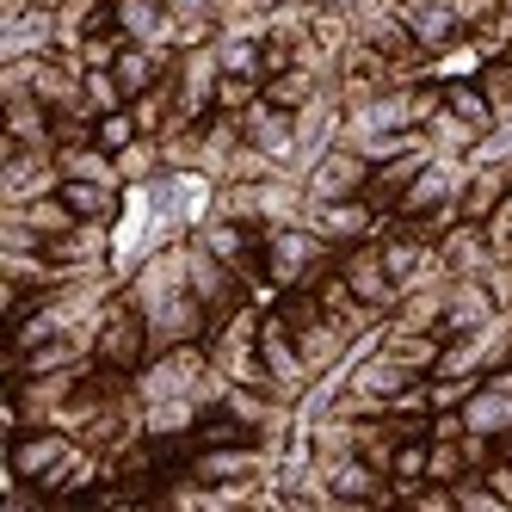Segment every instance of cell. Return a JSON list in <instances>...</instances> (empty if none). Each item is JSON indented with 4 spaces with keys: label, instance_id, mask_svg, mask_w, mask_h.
<instances>
[{
    "label": "cell",
    "instance_id": "35",
    "mask_svg": "<svg viewBox=\"0 0 512 512\" xmlns=\"http://www.w3.org/2000/svg\"><path fill=\"white\" fill-rule=\"evenodd\" d=\"M488 247H494V260H512V192L494 204V216H488Z\"/></svg>",
    "mask_w": 512,
    "mask_h": 512
},
{
    "label": "cell",
    "instance_id": "3",
    "mask_svg": "<svg viewBox=\"0 0 512 512\" xmlns=\"http://www.w3.org/2000/svg\"><path fill=\"white\" fill-rule=\"evenodd\" d=\"M340 247L321 241L309 223H278L266 229V278L272 290H297V284H321L327 272H334Z\"/></svg>",
    "mask_w": 512,
    "mask_h": 512
},
{
    "label": "cell",
    "instance_id": "19",
    "mask_svg": "<svg viewBox=\"0 0 512 512\" xmlns=\"http://www.w3.org/2000/svg\"><path fill=\"white\" fill-rule=\"evenodd\" d=\"M130 44H173V7L167 0H112Z\"/></svg>",
    "mask_w": 512,
    "mask_h": 512
},
{
    "label": "cell",
    "instance_id": "13",
    "mask_svg": "<svg viewBox=\"0 0 512 512\" xmlns=\"http://www.w3.org/2000/svg\"><path fill=\"white\" fill-rule=\"evenodd\" d=\"M321 482H327V494H334V506H389V500H395L389 475H383L371 457H358V451L340 457V463H327Z\"/></svg>",
    "mask_w": 512,
    "mask_h": 512
},
{
    "label": "cell",
    "instance_id": "4",
    "mask_svg": "<svg viewBox=\"0 0 512 512\" xmlns=\"http://www.w3.org/2000/svg\"><path fill=\"white\" fill-rule=\"evenodd\" d=\"M93 358H99V364H112V371H130V377L155 358L149 315L130 303V290H124V284L112 290V297H105V315H99V327H93Z\"/></svg>",
    "mask_w": 512,
    "mask_h": 512
},
{
    "label": "cell",
    "instance_id": "22",
    "mask_svg": "<svg viewBox=\"0 0 512 512\" xmlns=\"http://www.w3.org/2000/svg\"><path fill=\"white\" fill-rule=\"evenodd\" d=\"M327 81H334L327 68L297 62V68H284V75H272V81H266V99H272V105H284V112H303V105H309Z\"/></svg>",
    "mask_w": 512,
    "mask_h": 512
},
{
    "label": "cell",
    "instance_id": "34",
    "mask_svg": "<svg viewBox=\"0 0 512 512\" xmlns=\"http://www.w3.org/2000/svg\"><path fill=\"white\" fill-rule=\"evenodd\" d=\"M457 506H469V512H506V500L488 488V475L475 469V475H463L457 482Z\"/></svg>",
    "mask_w": 512,
    "mask_h": 512
},
{
    "label": "cell",
    "instance_id": "9",
    "mask_svg": "<svg viewBox=\"0 0 512 512\" xmlns=\"http://www.w3.org/2000/svg\"><path fill=\"white\" fill-rule=\"evenodd\" d=\"M241 136L260 149L266 161H278L284 173H303V149H297V112H284V105H272L266 93L241 112Z\"/></svg>",
    "mask_w": 512,
    "mask_h": 512
},
{
    "label": "cell",
    "instance_id": "29",
    "mask_svg": "<svg viewBox=\"0 0 512 512\" xmlns=\"http://www.w3.org/2000/svg\"><path fill=\"white\" fill-rule=\"evenodd\" d=\"M463 475H475V469H469V457H463V438H432L426 482H445V488H457Z\"/></svg>",
    "mask_w": 512,
    "mask_h": 512
},
{
    "label": "cell",
    "instance_id": "24",
    "mask_svg": "<svg viewBox=\"0 0 512 512\" xmlns=\"http://www.w3.org/2000/svg\"><path fill=\"white\" fill-rule=\"evenodd\" d=\"M426 142H432V155H482V142H488V136L475 130V124H463L451 105H438L432 124H426Z\"/></svg>",
    "mask_w": 512,
    "mask_h": 512
},
{
    "label": "cell",
    "instance_id": "31",
    "mask_svg": "<svg viewBox=\"0 0 512 512\" xmlns=\"http://www.w3.org/2000/svg\"><path fill=\"white\" fill-rule=\"evenodd\" d=\"M136 136H142V124H136V112H130V105H124V112H99V130H93V142H99V149L124 155Z\"/></svg>",
    "mask_w": 512,
    "mask_h": 512
},
{
    "label": "cell",
    "instance_id": "30",
    "mask_svg": "<svg viewBox=\"0 0 512 512\" xmlns=\"http://www.w3.org/2000/svg\"><path fill=\"white\" fill-rule=\"evenodd\" d=\"M99 118L87 112V105H75V112H50V142L56 149H81V142H93Z\"/></svg>",
    "mask_w": 512,
    "mask_h": 512
},
{
    "label": "cell",
    "instance_id": "16",
    "mask_svg": "<svg viewBox=\"0 0 512 512\" xmlns=\"http://www.w3.org/2000/svg\"><path fill=\"white\" fill-rule=\"evenodd\" d=\"M50 50H62V13L56 7H25L13 19H0V62L50 56Z\"/></svg>",
    "mask_w": 512,
    "mask_h": 512
},
{
    "label": "cell",
    "instance_id": "26",
    "mask_svg": "<svg viewBox=\"0 0 512 512\" xmlns=\"http://www.w3.org/2000/svg\"><path fill=\"white\" fill-rule=\"evenodd\" d=\"M118 173H124V186H149V179L167 173V155H161V136H136L130 149L118 155Z\"/></svg>",
    "mask_w": 512,
    "mask_h": 512
},
{
    "label": "cell",
    "instance_id": "5",
    "mask_svg": "<svg viewBox=\"0 0 512 512\" xmlns=\"http://www.w3.org/2000/svg\"><path fill=\"white\" fill-rule=\"evenodd\" d=\"M186 272H192V290H198V303L210 309V327L216 321H229L241 303H253V284L229 266V260H216L210 247H198L192 235H186Z\"/></svg>",
    "mask_w": 512,
    "mask_h": 512
},
{
    "label": "cell",
    "instance_id": "7",
    "mask_svg": "<svg viewBox=\"0 0 512 512\" xmlns=\"http://www.w3.org/2000/svg\"><path fill=\"white\" fill-rule=\"evenodd\" d=\"M62 186L56 149H31V142H0V204H25L38 192Z\"/></svg>",
    "mask_w": 512,
    "mask_h": 512
},
{
    "label": "cell",
    "instance_id": "1",
    "mask_svg": "<svg viewBox=\"0 0 512 512\" xmlns=\"http://www.w3.org/2000/svg\"><path fill=\"white\" fill-rule=\"evenodd\" d=\"M130 303L149 315V334H155V352L161 346H179V340H204L210 334V309L198 303L192 290V272H186V241H173L161 253H149L130 278Z\"/></svg>",
    "mask_w": 512,
    "mask_h": 512
},
{
    "label": "cell",
    "instance_id": "15",
    "mask_svg": "<svg viewBox=\"0 0 512 512\" xmlns=\"http://www.w3.org/2000/svg\"><path fill=\"white\" fill-rule=\"evenodd\" d=\"M500 315H506V303L494 297L488 278H451L445 284V327H438V334L457 340V334H475V327H488Z\"/></svg>",
    "mask_w": 512,
    "mask_h": 512
},
{
    "label": "cell",
    "instance_id": "18",
    "mask_svg": "<svg viewBox=\"0 0 512 512\" xmlns=\"http://www.w3.org/2000/svg\"><path fill=\"white\" fill-rule=\"evenodd\" d=\"M432 161V142H414V149H401L395 161H377L371 167V186H364V198H371L383 216H395V204H401V192L414 186V173Z\"/></svg>",
    "mask_w": 512,
    "mask_h": 512
},
{
    "label": "cell",
    "instance_id": "23",
    "mask_svg": "<svg viewBox=\"0 0 512 512\" xmlns=\"http://www.w3.org/2000/svg\"><path fill=\"white\" fill-rule=\"evenodd\" d=\"M401 364H414L420 377H432V364H438V352H445V334H414V327H395V321H383V334H377Z\"/></svg>",
    "mask_w": 512,
    "mask_h": 512
},
{
    "label": "cell",
    "instance_id": "27",
    "mask_svg": "<svg viewBox=\"0 0 512 512\" xmlns=\"http://www.w3.org/2000/svg\"><path fill=\"white\" fill-rule=\"evenodd\" d=\"M475 81H482V93H488V105H494L500 130H512V56H482Z\"/></svg>",
    "mask_w": 512,
    "mask_h": 512
},
{
    "label": "cell",
    "instance_id": "33",
    "mask_svg": "<svg viewBox=\"0 0 512 512\" xmlns=\"http://www.w3.org/2000/svg\"><path fill=\"white\" fill-rule=\"evenodd\" d=\"M260 93H266V81H253V75H223V81H216V112H235V118H241Z\"/></svg>",
    "mask_w": 512,
    "mask_h": 512
},
{
    "label": "cell",
    "instance_id": "17",
    "mask_svg": "<svg viewBox=\"0 0 512 512\" xmlns=\"http://www.w3.org/2000/svg\"><path fill=\"white\" fill-rule=\"evenodd\" d=\"M438 253H445V272H451V278H488V272L500 266L494 247H488V229H482V223H463V216L445 229Z\"/></svg>",
    "mask_w": 512,
    "mask_h": 512
},
{
    "label": "cell",
    "instance_id": "28",
    "mask_svg": "<svg viewBox=\"0 0 512 512\" xmlns=\"http://www.w3.org/2000/svg\"><path fill=\"white\" fill-rule=\"evenodd\" d=\"M426 457H432V438H401V445H395V463H389V488H395V500L408 494L414 482H426Z\"/></svg>",
    "mask_w": 512,
    "mask_h": 512
},
{
    "label": "cell",
    "instance_id": "32",
    "mask_svg": "<svg viewBox=\"0 0 512 512\" xmlns=\"http://www.w3.org/2000/svg\"><path fill=\"white\" fill-rule=\"evenodd\" d=\"M87 105L93 112H124L130 105V93H124V81L112 75V68H87Z\"/></svg>",
    "mask_w": 512,
    "mask_h": 512
},
{
    "label": "cell",
    "instance_id": "36",
    "mask_svg": "<svg viewBox=\"0 0 512 512\" xmlns=\"http://www.w3.org/2000/svg\"><path fill=\"white\" fill-rule=\"evenodd\" d=\"M167 7H173V25H186V19H216L223 0H167Z\"/></svg>",
    "mask_w": 512,
    "mask_h": 512
},
{
    "label": "cell",
    "instance_id": "10",
    "mask_svg": "<svg viewBox=\"0 0 512 512\" xmlns=\"http://www.w3.org/2000/svg\"><path fill=\"white\" fill-rule=\"evenodd\" d=\"M303 223L321 235V241H334V247H352V241H371V235H383V223L389 216L371 204V198H327V204H309L303 210Z\"/></svg>",
    "mask_w": 512,
    "mask_h": 512
},
{
    "label": "cell",
    "instance_id": "6",
    "mask_svg": "<svg viewBox=\"0 0 512 512\" xmlns=\"http://www.w3.org/2000/svg\"><path fill=\"white\" fill-rule=\"evenodd\" d=\"M260 358H266V371H272V389L284 395V401H303L309 395V364H303V346H297V334H290V321L266 303V315H260Z\"/></svg>",
    "mask_w": 512,
    "mask_h": 512
},
{
    "label": "cell",
    "instance_id": "40",
    "mask_svg": "<svg viewBox=\"0 0 512 512\" xmlns=\"http://www.w3.org/2000/svg\"><path fill=\"white\" fill-rule=\"evenodd\" d=\"M506 56H512V50H506Z\"/></svg>",
    "mask_w": 512,
    "mask_h": 512
},
{
    "label": "cell",
    "instance_id": "12",
    "mask_svg": "<svg viewBox=\"0 0 512 512\" xmlns=\"http://www.w3.org/2000/svg\"><path fill=\"white\" fill-rule=\"evenodd\" d=\"M334 87H340V99H346V105H358V99H371V93L395 87V62H389L377 44L352 38V44L334 56Z\"/></svg>",
    "mask_w": 512,
    "mask_h": 512
},
{
    "label": "cell",
    "instance_id": "20",
    "mask_svg": "<svg viewBox=\"0 0 512 512\" xmlns=\"http://www.w3.org/2000/svg\"><path fill=\"white\" fill-rule=\"evenodd\" d=\"M0 216H13V223H25L31 235H44V241L68 235V229L81 223V216L62 204V192H38V198H25V204H0Z\"/></svg>",
    "mask_w": 512,
    "mask_h": 512
},
{
    "label": "cell",
    "instance_id": "37",
    "mask_svg": "<svg viewBox=\"0 0 512 512\" xmlns=\"http://www.w3.org/2000/svg\"><path fill=\"white\" fill-rule=\"evenodd\" d=\"M321 7H327V13H346V19H352V13L364 7V0H321Z\"/></svg>",
    "mask_w": 512,
    "mask_h": 512
},
{
    "label": "cell",
    "instance_id": "39",
    "mask_svg": "<svg viewBox=\"0 0 512 512\" xmlns=\"http://www.w3.org/2000/svg\"><path fill=\"white\" fill-rule=\"evenodd\" d=\"M506 13H512V7H506Z\"/></svg>",
    "mask_w": 512,
    "mask_h": 512
},
{
    "label": "cell",
    "instance_id": "14",
    "mask_svg": "<svg viewBox=\"0 0 512 512\" xmlns=\"http://www.w3.org/2000/svg\"><path fill=\"white\" fill-rule=\"evenodd\" d=\"M401 19H408V31L420 38V50L438 62L445 50L469 44V19L451 7V0H401Z\"/></svg>",
    "mask_w": 512,
    "mask_h": 512
},
{
    "label": "cell",
    "instance_id": "25",
    "mask_svg": "<svg viewBox=\"0 0 512 512\" xmlns=\"http://www.w3.org/2000/svg\"><path fill=\"white\" fill-rule=\"evenodd\" d=\"M445 105H451L463 124H475L482 136L500 130V118H494V105H488V93H482V81H475V75H451L445 81Z\"/></svg>",
    "mask_w": 512,
    "mask_h": 512
},
{
    "label": "cell",
    "instance_id": "21",
    "mask_svg": "<svg viewBox=\"0 0 512 512\" xmlns=\"http://www.w3.org/2000/svg\"><path fill=\"white\" fill-rule=\"evenodd\" d=\"M451 284V278H445ZM445 284H420V290H401L395 303V327H414V334H438L445 327Z\"/></svg>",
    "mask_w": 512,
    "mask_h": 512
},
{
    "label": "cell",
    "instance_id": "8",
    "mask_svg": "<svg viewBox=\"0 0 512 512\" xmlns=\"http://www.w3.org/2000/svg\"><path fill=\"white\" fill-rule=\"evenodd\" d=\"M303 186H309V204H327V198H358L364 186H371V161H364V149H352V142L340 136L334 149H321V155L303 167Z\"/></svg>",
    "mask_w": 512,
    "mask_h": 512
},
{
    "label": "cell",
    "instance_id": "2",
    "mask_svg": "<svg viewBox=\"0 0 512 512\" xmlns=\"http://www.w3.org/2000/svg\"><path fill=\"white\" fill-rule=\"evenodd\" d=\"M87 445L68 426H19L7 432V482H31L50 506H56V488H62V475L75 469Z\"/></svg>",
    "mask_w": 512,
    "mask_h": 512
},
{
    "label": "cell",
    "instance_id": "38",
    "mask_svg": "<svg viewBox=\"0 0 512 512\" xmlns=\"http://www.w3.org/2000/svg\"><path fill=\"white\" fill-rule=\"evenodd\" d=\"M506 315H512V309H506Z\"/></svg>",
    "mask_w": 512,
    "mask_h": 512
},
{
    "label": "cell",
    "instance_id": "11",
    "mask_svg": "<svg viewBox=\"0 0 512 512\" xmlns=\"http://www.w3.org/2000/svg\"><path fill=\"white\" fill-rule=\"evenodd\" d=\"M340 278L358 290L371 309H383V315H395V303H401V284L389 278V260H383V247H377V235L371 241H352V247H340Z\"/></svg>",
    "mask_w": 512,
    "mask_h": 512
}]
</instances>
